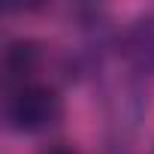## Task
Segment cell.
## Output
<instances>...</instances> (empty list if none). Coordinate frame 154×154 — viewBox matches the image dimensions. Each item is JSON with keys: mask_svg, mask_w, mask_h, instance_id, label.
Listing matches in <instances>:
<instances>
[{"mask_svg": "<svg viewBox=\"0 0 154 154\" xmlns=\"http://www.w3.org/2000/svg\"><path fill=\"white\" fill-rule=\"evenodd\" d=\"M124 75L139 85L154 79V15L133 18L112 42Z\"/></svg>", "mask_w": 154, "mask_h": 154, "instance_id": "2", "label": "cell"}, {"mask_svg": "<svg viewBox=\"0 0 154 154\" xmlns=\"http://www.w3.org/2000/svg\"><path fill=\"white\" fill-rule=\"evenodd\" d=\"M3 121L12 133L42 136L63 121V97L51 82H27L3 91Z\"/></svg>", "mask_w": 154, "mask_h": 154, "instance_id": "1", "label": "cell"}, {"mask_svg": "<svg viewBox=\"0 0 154 154\" xmlns=\"http://www.w3.org/2000/svg\"><path fill=\"white\" fill-rule=\"evenodd\" d=\"M42 69V45L36 39H9L3 48V91L36 82Z\"/></svg>", "mask_w": 154, "mask_h": 154, "instance_id": "3", "label": "cell"}, {"mask_svg": "<svg viewBox=\"0 0 154 154\" xmlns=\"http://www.w3.org/2000/svg\"><path fill=\"white\" fill-rule=\"evenodd\" d=\"M39 154H79V151H75L69 142H60V139H57V142L42 145V148H39Z\"/></svg>", "mask_w": 154, "mask_h": 154, "instance_id": "4", "label": "cell"}]
</instances>
